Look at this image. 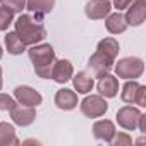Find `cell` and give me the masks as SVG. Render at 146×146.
Wrapping results in <instances>:
<instances>
[{
  "label": "cell",
  "instance_id": "6da1fadb",
  "mask_svg": "<svg viewBox=\"0 0 146 146\" xmlns=\"http://www.w3.org/2000/svg\"><path fill=\"white\" fill-rule=\"evenodd\" d=\"M16 33L26 45H36L38 41L45 40L46 29L41 21V14L33 17L31 14H24L16 21Z\"/></svg>",
  "mask_w": 146,
  "mask_h": 146
},
{
  "label": "cell",
  "instance_id": "7a4b0ae2",
  "mask_svg": "<svg viewBox=\"0 0 146 146\" xmlns=\"http://www.w3.org/2000/svg\"><path fill=\"white\" fill-rule=\"evenodd\" d=\"M29 58L35 65V72L43 78L48 79L50 78V70L52 65L55 62V52L50 45H33L29 48Z\"/></svg>",
  "mask_w": 146,
  "mask_h": 146
},
{
  "label": "cell",
  "instance_id": "3957f363",
  "mask_svg": "<svg viewBox=\"0 0 146 146\" xmlns=\"http://www.w3.org/2000/svg\"><path fill=\"white\" fill-rule=\"evenodd\" d=\"M143 70H144V64L137 57H125V58L119 60L115 65L117 76L122 79H136L143 74Z\"/></svg>",
  "mask_w": 146,
  "mask_h": 146
},
{
  "label": "cell",
  "instance_id": "277c9868",
  "mask_svg": "<svg viewBox=\"0 0 146 146\" xmlns=\"http://www.w3.org/2000/svg\"><path fill=\"white\" fill-rule=\"evenodd\" d=\"M122 102L125 103H136L139 107H144L146 105V88L137 84L134 79L132 81H127L122 88Z\"/></svg>",
  "mask_w": 146,
  "mask_h": 146
},
{
  "label": "cell",
  "instance_id": "5b68a950",
  "mask_svg": "<svg viewBox=\"0 0 146 146\" xmlns=\"http://www.w3.org/2000/svg\"><path fill=\"white\" fill-rule=\"evenodd\" d=\"M112 67H113V58H110L108 55H105L100 50H96L88 62V69L91 70V76H95V78H102V76L108 74Z\"/></svg>",
  "mask_w": 146,
  "mask_h": 146
},
{
  "label": "cell",
  "instance_id": "8992f818",
  "mask_svg": "<svg viewBox=\"0 0 146 146\" xmlns=\"http://www.w3.org/2000/svg\"><path fill=\"white\" fill-rule=\"evenodd\" d=\"M108 110V103L98 96V95H91V96H86L83 102H81V112L90 117V119H96V117H102L105 112Z\"/></svg>",
  "mask_w": 146,
  "mask_h": 146
},
{
  "label": "cell",
  "instance_id": "52a82bcc",
  "mask_svg": "<svg viewBox=\"0 0 146 146\" xmlns=\"http://www.w3.org/2000/svg\"><path fill=\"white\" fill-rule=\"evenodd\" d=\"M139 115H141L139 108L127 105V107H122V108L117 112V122H119L120 127H124V129H127V131H134V129L137 127Z\"/></svg>",
  "mask_w": 146,
  "mask_h": 146
},
{
  "label": "cell",
  "instance_id": "ba28073f",
  "mask_svg": "<svg viewBox=\"0 0 146 146\" xmlns=\"http://www.w3.org/2000/svg\"><path fill=\"white\" fill-rule=\"evenodd\" d=\"M110 9H112L110 0H90L84 7V12L90 19L96 21V19H105L110 14Z\"/></svg>",
  "mask_w": 146,
  "mask_h": 146
},
{
  "label": "cell",
  "instance_id": "9c48e42d",
  "mask_svg": "<svg viewBox=\"0 0 146 146\" xmlns=\"http://www.w3.org/2000/svg\"><path fill=\"white\" fill-rule=\"evenodd\" d=\"M127 26H139L144 23L146 17V2L144 0H136L127 7V14L124 16Z\"/></svg>",
  "mask_w": 146,
  "mask_h": 146
},
{
  "label": "cell",
  "instance_id": "30bf717a",
  "mask_svg": "<svg viewBox=\"0 0 146 146\" xmlns=\"http://www.w3.org/2000/svg\"><path fill=\"white\" fill-rule=\"evenodd\" d=\"M72 72H74V70H72V64H70L69 60L62 58V60L53 62L52 70H50V78H52L55 83L64 84V83H67V81L72 78Z\"/></svg>",
  "mask_w": 146,
  "mask_h": 146
},
{
  "label": "cell",
  "instance_id": "8fae6325",
  "mask_svg": "<svg viewBox=\"0 0 146 146\" xmlns=\"http://www.w3.org/2000/svg\"><path fill=\"white\" fill-rule=\"evenodd\" d=\"M14 96L21 105H28V107H38L43 100L41 95L29 86H17L14 90Z\"/></svg>",
  "mask_w": 146,
  "mask_h": 146
},
{
  "label": "cell",
  "instance_id": "7c38bea8",
  "mask_svg": "<svg viewBox=\"0 0 146 146\" xmlns=\"http://www.w3.org/2000/svg\"><path fill=\"white\" fill-rule=\"evenodd\" d=\"M11 117L17 125H29L33 124V120L36 119V110L35 107H28V105H17L11 110Z\"/></svg>",
  "mask_w": 146,
  "mask_h": 146
},
{
  "label": "cell",
  "instance_id": "4fadbf2b",
  "mask_svg": "<svg viewBox=\"0 0 146 146\" xmlns=\"http://www.w3.org/2000/svg\"><path fill=\"white\" fill-rule=\"evenodd\" d=\"M55 105L60 110H72L78 107V95L72 91V90H58L55 95Z\"/></svg>",
  "mask_w": 146,
  "mask_h": 146
},
{
  "label": "cell",
  "instance_id": "5bb4252c",
  "mask_svg": "<svg viewBox=\"0 0 146 146\" xmlns=\"http://www.w3.org/2000/svg\"><path fill=\"white\" fill-rule=\"evenodd\" d=\"M93 134H95L96 139L110 143L115 136V125L110 120H96L93 124Z\"/></svg>",
  "mask_w": 146,
  "mask_h": 146
},
{
  "label": "cell",
  "instance_id": "9a60e30c",
  "mask_svg": "<svg viewBox=\"0 0 146 146\" xmlns=\"http://www.w3.org/2000/svg\"><path fill=\"white\" fill-rule=\"evenodd\" d=\"M96 88H98V93L102 96L113 98L117 95V91H119V79L113 78V76H110V74H105V76L100 78Z\"/></svg>",
  "mask_w": 146,
  "mask_h": 146
},
{
  "label": "cell",
  "instance_id": "2e32d148",
  "mask_svg": "<svg viewBox=\"0 0 146 146\" xmlns=\"http://www.w3.org/2000/svg\"><path fill=\"white\" fill-rule=\"evenodd\" d=\"M105 26L107 29L112 33V35H120L127 29V23H125V17L120 14V12H113V14H108L107 16V21H105Z\"/></svg>",
  "mask_w": 146,
  "mask_h": 146
},
{
  "label": "cell",
  "instance_id": "e0dca14e",
  "mask_svg": "<svg viewBox=\"0 0 146 146\" xmlns=\"http://www.w3.org/2000/svg\"><path fill=\"white\" fill-rule=\"evenodd\" d=\"M72 83H74V88L78 90V93H90L91 90H93V84H95V81H93V76L91 74H88V72H78V74L74 76V79H72Z\"/></svg>",
  "mask_w": 146,
  "mask_h": 146
},
{
  "label": "cell",
  "instance_id": "ac0fdd59",
  "mask_svg": "<svg viewBox=\"0 0 146 146\" xmlns=\"http://www.w3.org/2000/svg\"><path fill=\"white\" fill-rule=\"evenodd\" d=\"M5 45H7V50H9V53H12V55H19V53H23L24 50H26V43L17 36V33L16 31H12V33H7L5 35Z\"/></svg>",
  "mask_w": 146,
  "mask_h": 146
},
{
  "label": "cell",
  "instance_id": "d6986e66",
  "mask_svg": "<svg viewBox=\"0 0 146 146\" xmlns=\"http://www.w3.org/2000/svg\"><path fill=\"white\" fill-rule=\"evenodd\" d=\"M55 5V0H26V7L35 14H48Z\"/></svg>",
  "mask_w": 146,
  "mask_h": 146
},
{
  "label": "cell",
  "instance_id": "ffe728a7",
  "mask_svg": "<svg viewBox=\"0 0 146 146\" xmlns=\"http://www.w3.org/2000/svg\"><path fill=\"white\" fill-rule=\"evenodd\" d=\"M7 144H19V139L16 137V131L11 124L0 122V146Z\"/></svg>",
  "mask_w": 146,
  "mask_h": 146
},
{
  "label": "cell",
  "instance_id": "44dd1931",
  "mask_svg": "<svg viewBox=\"0 0 146 146\" xmlns=\"http://www.w3.org/2000/svg\"><path fill=\"white\" fill-rule=\"evenodd\" d=\"M96 50L103 52L105 55H108L110 58L115 60V57H117V53H119V43H117L115 38H105V40H102V41L98 43V48H96Z\"/></svg>",
  "mask_w": 146,
  "mask_h": 146
},
{
  "label": "cell",
  "instance_id": "7402d4cb",
  "mask_svg": "<svg viewBox=\"0 0 146 146\" xmlns=\"http://www.w3.org/2000/svg\"><path fill=\"white\" fill-rule=\"evenodd\" d=\"M12 19H14V12L11 9H7L4 5L0 7V31H5L11 26Z\"/></svg>",
  "mask_w": 146,
  "mask_h": 146
},
{
  "label": "cell",
  "instance_id": "603a6c76",
  "mask_svg": "<svg viewBox=\"0 0 146 146\" xmlns=\"http://www.w3.org/2000/svg\"><path fill=\"white\" fill-rule=\"evenodd\" d=\"M4 7L11 9L12 12H21L26 7V0H0Z\"/></svg>",
  "mask_w": 146,
  "mask_h": 146
},
{
  "label": "cell",
  "instance_id": "cb8c5ba5",
  "mask_svg": "<svg viewBox=\"0 0 146 146\" xmlns=\"http://www.w3.org/2000/svg\"><path fill=\"white\" fill-rule=\"evenodd\" d=\"M14 107H16V102H14L12 96H9V95H5V93H0V110L11 112Z\"/></svg>",
  "mask_w": 146,
  "mask_h": 146
},
{
  "label": "cell",
  "instance_id": "d4e9b609",
  "mask_svg": "<svg viewBox=\"0 0 146 146\" xmlns=\"http://www.w3.org/2000/svg\"><path fill=\"white\" fill-rule=\"evenodd\" d=\"M117 134V132H115ZM112 144H115V146H129L131 143H132V139L127 136V134H124V132H119L117 136H115V139H112L110 141Z\"/></svg>",
  "mask_w": 146,
  "mask_h": 146
},
{
  "label": "cell",
  "instance_id": "484cf974",
  "mask_svg": "<svg viewBox=\"0 0 146 146\" xmlns=\"http://www.w3.org/2000/svg\"><path fill=\"white\" fill-rule=\"evenodd\" d=\"M134 2V0H115V2H113V5L120 11V9H127L131 4Z\"/></svg>",
  "mask_w": 146,
  "mask_h": 146
},
{
  "label": "cell",
  "instance_id": "4316f807",
  "mask_svg": "<svg viewBox=\"0 0 146 146\" xmlns=\"http://www.w3.org/2000/svg\"><path fill=\"white\" fill-rule=\"evenodd\" d=\"M137 125H139V131L141 132H146V115H139V120H137Z\"/></svg>",
  "mask_w": 146,
  "mask_h": 146
},
{
  "label": "cell",
  "instance_id": "83f0119b",
  "mask_svg": "<svg viewBox=\"0 0 146 146\" xmlns=\"http://www.w3.org/2000/svg\"><path fill=\"white\" fill-rule=\"evenodd\" d=\"M0 90H2V67H0Z\"/></svg>",
  "mask_w": 146,
  "mask_h": 146
},
{
  "label": "cell",
  "instance_id": "f1b7e54d",
  "mask_svg": "<svg viewBox=\"0 0 146 146\" xmlns=\"http://www.w3.org/2000/svg\"><path fill=\"white\" fill-rule=\"evenodd\" d=\"M0 58H2V46H0Z\"/></svg>",
  "mask_w": 146,
  "mask_h": 146
}]
</instances>
